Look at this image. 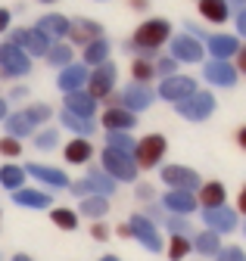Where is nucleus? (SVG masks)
Returning <instances> with one entry per match:
<instances>
[{"mask_svg":"<svg viewBox=\"0 0 246 261\" xmlns=\"http://www.w3.org/2000/svg\"><path fill=\"white\" fill-rule=\"evenodd\" d=\"M41 4H53V0H41Z\"/></svg>","mask_w":246,"mask_h":261,"instance_id":"nucleus-55","label":"nucleus"},{"mask_svg":"<svg viewBox=\"0 0 246 261\" xmlns=\"http://www.w3.org/2000/svg\"><path fill=\"white\" fill-rule=\"evenodd\" d=\"M0 69L4 75H25L32 62H28V53H22L16 44H0Z\"/></svg>","mask_w":246,"mask_h":261,"instance_id":"nucleus-7","label":"nucleus"},{"mask_svg":"<svg viewBox=\"0 0 246 261\" xmlns=\"http://www.w3.org/2000/svg\"><path fill=\"white\" fill-rule=\"evenodd\" d=\"M50 215H53V224H59V227H66V230H72V227L78 224L75 212H69V208H56V212H50Z\"/></svg>","mask_w":246,"mask_h":261,"instance_id":"nucleus-38","label":"nucleus"},{"mask_svg":"<svg viewBox=\"0 0 246 261\" xmlns=\"http://www.w3.org/2000/svg\"><path fill=\"white\" fill-rule=\"evenodd\" d=\"M84 180H87L90 193H100V196H103V193H112V190H115V180H112V177H106V174H100V171H90V174H87Z\"/></svg>","mask_w":246,"mask_h":261,"instance_id":"nucleus-30","label":"nucleus"},{"mask_svg":"<svg viewBox=\"0 0 246 261\" xmlns=\"http://www.w3.org/2000/svg\"><path fill=\"white\" fill-rule=\"evenodd\" d=\"M187 252H190V240L184 237V233H175L171 243H168V258H171V261H181Z\"/></svg>","mask_w":246,"mask_h":261,"instance_id":"nucleus-33","label":"nucleus"},{"mask_svg":"<svg viewBox=\"0 0 246 261\" xmlns=\"http://www.w3.org/2000/svg\"><path fill=\"white\" fill-rule=\"evenodd\" d=\"M237 28H240V35L246 38V10H240V13H237Z\"/></svg>","mask_w":246,"mask_h":261,"instance_id":"nucleus-46","label":"nucleus"},{"mask_svg":"<svg viewBox=\"0 0 246 261\" xmlns=\"http://www.w3.org/2000/svg\"><path fill=\"white\" fill-rule=\"evenodd\" d=\"M240 72H243V75H246V47H243V50H240Z\"/></svg>","mask_w":246,"mask_h":261,"instance_id":"nucleus-49","label":"nucleus"},{"mask_svg":"<svg viewBox=\"0 0 246 261\" xmlns=\"http://www.w3.org/2000/svg\"><path fill=\"white\" fill-rule=\"evenodd\" d=\"M97 109V100H90L84 90H75V93H66V112L72 115H81V118H90Z\"/></svg>","mask_w":246,"mask_h":261,"instance_id":"nucleus-15","label":"nucleus"},{"mask_svg":"<svg viewBox=\"0 0 246 261\" xmlns=\"http://www.w3.org/2000/svg\"><path fill=\"white\" fill-rule=\"evenodd\" d=\"M16 202H19V205L44 208V205H50V196H47V193H38V190H19V193H16Z\"/></svg>","mask_w":246,"mask_h":261,"instance_id":"nucleus-28","label":"nucleus"},{"mask_svg":"<svg viewBox=\"0 0 246 261\" xmlns=\"http://www.w3.org/2000/svg\"><path fill=\"white\" fill-rule=\"evenodd\" d=\"M7 28H10V13L0 10V31H7Z\"/></svg>","mask_w":246,"mask_h":261,"instance_id":"nucleus-48","label":"nucleus"},{"mask_svg":"<svg viewBox=\"0 0 246 261\" xmlns=\"http://www.w3.org/2000/svg\"><path fill=\"white\" fill-rule=\"evenodd\" d=\"M193 249L203 252V255H218V249H222V237L215 233V230H206V233H200V237L193 240Z\"/></svg>","mask_w":246,"mask_h":261,"instance_id":"nucleus-26","label":"nucleus"},{"mask_svg":"<svg viewBox=\"0 0 246 261\" xmlns=\"http://www.w3.org/2000/svg\"><path fill=\"white\" fill-rule=\"evenodd\" d=\"M165 208L175 212V215H190L196 208V199H193V193L171 190V193H165Z\"/></svg>","mask_w":246,"mask_h":261,"instance_id":"nucleus-16","label":"nucleus"},{"mask_svg":"<svg viewBox=\"0 0 246 261\" xmlns=\"http://www.w3.org/2000/svg\"><path fill=\"white\" fill-rule=\"evenodd\" d=\"M90 155H94V146L84 137H75L66 146V162H72V165H84V162H90Z\"/></svg>","mask_w":246,"mask_h":261,"instance_id":"nucleus-19","label":"nucleus"},{"mask_svg":"<svg viewBox=\"0 0 246 261\" xmlns=\"http://www.w3.org/2000/svg\"><path fill=\"white\" fill-rule=\"evenodd\" d=\"M115 65L112 62H100V65H94V72H90L87 75V96H90V100H103V96H109V90L115 87Z\"/></svg>","mask_w":246,"mask_h":261,"instance_id":"nucleus-1","label":"nucleus"},{"mask_svg":"<svg viewBox=\"0 0 246 261\" xmlns=\"http://www.w3.org/2000/svg\"><path fill=\"white\" fill-rule=\"evenodd\" d=\"M47 59H50V65H66V62H72V47L56 44V47L47 50Z\"/></svg>","mask_w":246,"mask_h":261,"instance_id":"nucleus-35","label":"nucleus"},{"mask_svg":"<svg viewBox=\"0 0 246 261\" xmlns=\"http://www.w3.org/2000/svg\"><path fill=\"white\" fill-rule=\"evenodd\" d=\"M150 103H153V90H150V87H143V84H134V87H128V93H125V106H128V112L146 109Z\"/></svg>","mask_w":246,"mask_h":261,"instance_id":"nucleus-20","label":"nucleus"},{"mask_svg":"<svg viewBox=\"0 0 246 261\" xmlns=\"http://www.w3.org/2000/svg\"><path fill=\"white\" fill-rule=\"evenodd\" d=\"M81 212H84L87 218H103V215L109 212V205H106L103 196H87V199L81 202Z\"/></svg>","mask_w":246,"mask_h":261,"instance_id":"nucleus-31","label":"nucleus"},{"mask_svg":"<svg viewBox=\"0 0 246 261\" xmlns=\"http://www.w3.org/2000/svg\"><path fill=\"white\" fill-rule=\"evenodd\" d=\"M109 149L131 152V149H134V140H131V137H125V130H109Z\"/></svg>","mask_w":246,"mask_h":261,"instance_id":"nucleus-36","label":"nucleus"},{"mask_svg":"<svg viewBox=\"0 0 246 261\" xmlns=\"http://www.w3.org/2000/svg\"><path fill=\"white\" fill-rule=\"evenodd\" d=\"M162 155H165V137L159 134H150L140 143H134V165L140 168H153Z\"/></svg>","mask_w":246,"mask_h":261,"instance_id":"nucleus-6","label":"nucleus"},{"mask_svg":"<svg viewBox=\"0 0 246 261\" xmlns=\"http://www.w3.org/2000/svg\"><path fill=\"white\" fill-rule=\"evenodd\" d=\"M209 50H212V56H215V59H228V56H234L240 47H237V38L215 35V38H209Z\"/></svg>","mask_w":246,"mask_h":261,"instance_id":"nucleus-23","label":"nucleus"},{"mask_svg":"<svg viewBox=\"0 0 246 261\" xmlns=\"http://www.w3.org/2000/svg\"><path fill=\"white\" fill-rule=\"evenodd\" d=\"M206 78L218 87H231L237 81V69L225 59H212V62H206Z\"/></svg>","mask_w":246,"mask_h":261,"instance_id":"nucleus-12","label":"nucleus"},{"mask_svg":"<svg viewBox=\"0 0 246 261\" xmlns=\"http://www.w3.org/2000/svg\"><path fill=\"white\" fill-rule=\"evenodd\" d=\"M90 237H94V240H106V237H109L106 224H94V230H90Z\"/></svg>","mask_w":246,"mask_h":261,"instance_id":"nucleus-44","label":"nucleus"},{"mask_svg":"<svg viewBox=\"0 0 246 261\" xmlns=\"http://www.w3.org/2000/svg\"><path fill=\"white\" fill-rule=\"evenodd\" d=\"M171 56L181 62H200L203 59V47L193 38H175L171 41Z\"/></svg>","mask_w":246,"mask_h":261,"instance_id":"nucleus-14","label":"nucleus"},{"mask_svg":"<svg viewBox=\"0 0 246 261\" xmlns=\"http://www.w3.org/2000/svg\"><path fill=\"white\" fill-rule=\"evenodd\" d=\"M162 180H165L168 187H175V190H184V193H193L196 187H203L196 171L181 168V165H168V168H162Z\"/></svg>","mask_w":246,"mask_h":261,"instance_id":"nucleus-8","label":"nucleus"},{"mask_svg":"<svg viewBox=\"0 0 246 261\" xmlns=\"http://www.w3.org/2000/svg\"><path fill=\"white\" fill-rule=\"evenodd\" d=\"M200 202H203L206 208H222V205H225V187H222L218 180L200 187Z\"/></svg>","mask_w":246,"mask_h":261,"instance_id":"nucleus-22","label":"nucleus"},{"mask_svg":"<svg viewBox=\"0 0 246 261\" xmlns=\"http://www.w3.org/2000/svg\"><path fill=\"white\" fill-rule=\"evenodd\" d=\"M35 143H38L41 149H53V146H56V130H44L41 137H35Z\"/></svg>","mask_w":246,"mask_h":261,"instance_id":"nucleus-42","label":"nucleus"},{"mask_svg":"<svg viewBox=\"0 0 246 261\" xmlns=\"http://www.w3.org/2000/svg\"><path fill=\"white\" fill-rule=\"evenodd\" d=\"M225 4H228V0H225ZM231 4H237V7L243 10V4H246V0H231Z\"/></svg>","mask_w":246,"mask_h":261,"instance_id":"nucleus-52","label":"nucleus"},{"mask_svg":"<svg viewBox=\"0 0 246 261\" xmlns=\"http://www.w3.org/2000/svg\"><path fill=\"white\" fill-rule=\"evenodd\" d=\"M16 261H32V258H25V255H19V258H16Z\"/></svg>","mask_w":246,"mask_h":261,"instance_id":"nucleus-53","label":"nucleus"},{"mask_svg":"<svg viewBox=\"0 0 246 261\" xmlns=\"http://www.w3.org/2000/svg\"><path fill=\"white\" fill-rule=\"evenodd\" d=\"M175 65H178L175 59H159L156 72H159V75H165V78H171V75H175Z\"/></svg>","mask_w":246,"mask_h":261,"instance_id":"nucleus-43","label":"nucleus"},{"mask_svg":"<svg viewBox=\"0 0 246 261\" xmlns=\"http://www.w3.org/2000/svg\"><path fill=\"white\" fill-rule=\"evenodd\" d=\"M87 84V69L84 65H66L63 75H59V87H63L66 93H75Z\"/></svg>","mask_w":246,"mask_h":261,"instance_id":"nucleus-17","label":"nucleus"},{"mask_svg":"<svg viewBox=\"0 0 246 261\" xmlns=\"http://www.w3.org/2000/svg\"><path fill=\"white\" fill-rule=\"evenodd\" d=\"M168 227H171V230H178V233H184V230H187V221H181V218H168Z\"/></svg>","mask_w":246,"mask_h":261,"instance_id":"nucleus-45","label":"nucleus"},{"mask_svg":"<svg viewBox=\"0 0 246 261\" xmlns=\"http://www.w3.org/2000/svg\"><path fill=\"white\" fill-rule=\"evenodd\" d=\"M69 38L75 41V44H90V41H97V38H103V28L97 25V22H90V19H78V22H69Z\"/></svg>","mask_w":246,"mask_h":261,"instance_id":"nucleus-13","label":"nucleus"},{"mask_svg":"<svg viewBox=\"0 0 246 261\" xmlns=\"http://www.w3.org/2000/svg\"><path fill=\"white\" fill-rule=\"evenodd\" d=\"M25 180V171L16 168V165H7V168H0V184L4 187H22Z\"/></svg>","mask_w":246,"mask_h":261,"instance_id":"nucleus-34","label":"nucleus"},{"mask_svg":"<svg viewBox=\"0 0 246 261\" xmlns=\"http://www.w3.org/2000/svg\"><path fill=\"white\" fill-rule=\"evenodd\" d=\"M38 31H41V35H47L50 41H53V38H66V35H69V19H66V16H56V13H53V16H44V19L38 22Z\"/></svg>","mask_w":246,"mask_h":261,"instance_id":"nucleus-18","label":"nucleus"},{"mask_svg":"<svg viewBox=\"0 0 246 261\" xmlns=\"http://www.w3.org/2000/svg\"><path fill=\"white\" fill-rule=\"evenodd\" d=\"M237 140H240V146L246 149V127H243V130H240V134H237Z\"/></svg>","mask_w":246,"mask_h":261,"instance_id":"nucleus-50","label":"nucleus"},{"mask_svg":"<svg viewBox=\"0 0 246 261\" xmlns=\"http://www.w3.org/2000/svg\"><path fill=\"white\" fill-rule=\"evenodd\" d=\"M190 93H196V81H193V78L171 75V78H165V81H162V96H165V100L181 103V100H187Z\"/></svg>","mask_w":246,"mask_h":261,"instance_id":"nucleus-9","label":"nucleus"},{"mask_svg":"<svg viewBox=\"0 0 246 261\" xmlns=\"http://www.w3.org/2000/svg\"><path fill=\"white\" fill-rule=\"evenodd\" d=\"M4 115H7V103H4V100H0V118H4Z\"/></svg>","mask_w":246,"mask_h":261,"instance_id":"nucleus-51","label":"nucleus"},{"mask_svg":"<svg viewBox=\"0 0 246 261\" xmlns=\"http://www.w3.org/2000/svg\"><path fill=\"white\" fill-rule=\"evenodd\" d=\"M32 124H38V121H44V118H50V106H44V103H35V106H28L25 112H22Z\"/></svg>","mask_w":246,"mask_h":261,"instance_id":"nucleus-39","label":"nucleus"},{"mask_svg":"<svg viewBox=\"0 0 246 261\" xmlns=\"http://www.w3.org/2000/svg\"><path fill=\"white\" fill-rule=\"evenodd\" d=\"M103 124L109 130H128V127H134V112H128V109H109V112H103Z\"/></svg>","mask_w":246,"mask_h":261,"instance_id":"nucleus-21","label":"nucleus"},{"mask_svg":"<svg viewBox=\"0 0 246 261\" xmlns=\"http://www.w3.org/2000/svg\"><path fill=\"white\" fill-rule=\"evenodd\" d=\"M103 168H106V174H112V180H134V174H137L134 159L128 152H118L109 146L103 152Z\"/></svg>","mask_w":246,"mask_h":261,"instance_id":"nucleus-3","label":"nucleus"},{"mask_svg":"<svg viewBox=\"0 0 246 261\" xmlns=\"http://www.w3.org/2000/svg\"><path fill=\"white\" fill-rule=\"evenodd\" d=\"M63 124L72 127L75 134H81V137H87L90 130H94V118H81V115H72V112H63Z\"/></svg>","mask_w":246,"mask_h":261,"instance_id":"nucleus-29","label":"nucleus"},{"mask_svg":"<svg viewBox=\"0 0 246 261\" xmlns=\"http://www.w3.org/2000/svg\"><path fill=\"white\" fill-rule=\"evenodd\" d=\"M10 44H16V47H19L22 53H28V56H47V50H50V38L41 35L38 28H16Z\"/></svg>","mask_w":246,"mask_h":261,"instance_id":"nucleus-4","label":"nucleus"},{"mask_svg":"<svg viewBox=\"0 0 246 261\" xmlns=\"http://www.w3.org/2000/svg\"><path fill=\"white\" fill-rule=\"evenodd\" d=\"M106 56H109V44H106L103 38L90 41V44L84 47V62H90V65H100V62H106Z\"/></svg>","mask_w":246,"mask_h":261,"instance_id":"nucleus-27","label":"nucleus"},{"mask_svg":"<svg viewBox=\"0 0 246 261\" xmlns=\"http://www.w3.org/2000/svg\"><path fill=\"white\" fill-rule=\"evenodd\" d=\"M0 152H4V155H19L22 152V143L16 137H4V140H0Z\"/></svg>","mask_w":246,"mask_h":261,"instance_id":"nucleus-41","label":"nucleus"},{"mask_svg":"<svg viewBox=\"0 0 246 261\" xmlns=\"http://www.w3.org/2000/svg\"><path fill=\"white\" fill-rule=\"evenodd\" d=\"M178 112H181L184 118H190V121H203V118H209V115L215 112V100H212V93L196 90V93L187 96V100L178 103Z\"/></svg>","mask_w":246,"mask_h":261,"instance_id":"nucleus-5","label":"nucleus"},{"mask_svg":"<svg viewBox=\"0 0 246 261\" xmlns=\"http://www.w3.org/2000/svg\"><path fill=\"white\" fill-rule=\"evenodd\" d=\"M131 75H134V81H140V84H143V81H150L153 75H156V69H153V65H150V62H143V59H137V62L131 65Z\"/></svg>","mask_w":246,"mask_h":261,"instance_id":"nucleus-37","label":"nucleus"},{"mask_svg":"<svg viewBox=\"0 0 246 261\" xmlns=\"http://www.w3.org/2000/svg\"><path fill=\"white\" fill-rule=\"evenodd\" d=\"M237 212H243V215H246V187L240 190V199H237Z\"/></svg>","mask_w":246,"mask_h":261,"instance_id":"nucleus-47","label":"nucleus"},{"mask_svg":"<svg viewBox=\"0 0 246 261\" xmlns=\"http://www.w3.org/2000/svg\"><path fill=\"white\" fill-rule=\"evenodd\" d=\"M215 261H246V255H243V249H237V246H228V249H218Z\"/></svg>","mask_w":246,"mask_h":261,"instance_id":"nucleus-40","label":"nucleus"},{"mask_svg":"<svg viewBox=\"0 0 246 261\" xmlns=\"http://www.w3.org/2000/svg\"><path fill=\"white\" fill-rule=\"evenodd\" d=\"M28 174H35L38 180H44V184H50V187H69V180H66V174H63V171H56V168H44V165H32V168H28Z\"/></svg>","mask_w":246,"mask_h":261,"instance_id":"nucleus-25","label":"nucleus"},{"mask_svg":"<svg viewBox=\"0 0 246 261\" xmlns=\"http://www.w3.org/2000/svg\"><path fill=\"white\" fill-rule=\"evenodd\" d=\"M128 227H131V237H137V240H140V243H143L150 252H159V249H162V240H159V233H156V227H153L146 218L134 215Z\"/></svg>","mask_w":246,"mask_h":261,"instance_id":"nucleus-10","label":"nucleus"},{"mask_svg":"<svg viewBox=\"0 0 246 261\" xmlns=\"http://www.w3.org/2000/svg\"><path fill=\"white\" fill-rule=\"evenodd\" d=\"M203 218L209 224V230H215V233H228V230H234V227H237V212H231L225 205L222 208H206Z\"/></svg>","mask_w":246,"mask_h":261,"instance_id":"nucleus-11","label":"nucleus"},{"mask_svg":"<svg viewBox=\"0 0 246 261\" xmlns=\"http://www.w3.org/2000/svg\"><path fill=\"white\" fill-rule=\"evenodd\" d=\"M168 35H171V25H168L165 19H150V22H143V25L134 31V44H137L140 50H153V47H159Z\"/></svg>","mask_w":246,"mask_h":261,"instance_id":"nucleus-2","label":"nucleus"},{"mask_svg":"<svg viewBox=\"0 0 246 261\" xmlns=\"http://www.w3.org/2000/svg\"><path fill=\"white\" fill-rule=\"evenodd\" d=\"M103 261H118V258H112V255H106V258H103Z\"/></svg>","mask_w":246,"mask_h":261,"instance_id":"nucleus-54","label":"nucleus"},{"mask_svg":"<svg viewBox=\"0 0 246 261\" xmlns=\"http://www.w3.org/2000/svg\"><path fill=\"white\" fill-rule=\"evenodd\" d=\"M32 127H35V124L28 121V118H25L22 112H19V115H10V118H7V130H10V137H25V134H32Z\"/></svg>","mask_w":246,"mask_h":261,"instance_id":"nucleus-32","label":"nucleus"},{"mask_svg":"<svg viewBox=\"0 0 246 261\" xmlns=\"http://www.w3.org/2000/svg\"><path fill=\"white\" fill-rule=\"evenodd\" d=\"M200 13L209 22H225L228 19V4L225 0H200Z\"/></svg>","mask_w":246,"mask_h":261,"instance_id":"nucleus-24","label":"nucleus"}]
</instances>
